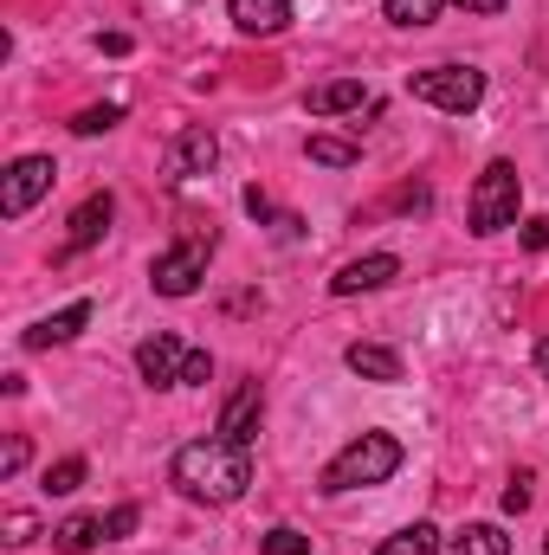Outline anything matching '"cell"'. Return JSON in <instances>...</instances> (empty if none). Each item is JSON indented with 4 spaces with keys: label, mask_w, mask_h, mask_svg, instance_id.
Returning <instances> with one entry per match:
<instances>
[{
    "label": "cell",
    "mask_w": 549,
    "mask_h": 555,
    "mask_svg": "<svg viewBox=\"0 0 549 555\" xmlns=\"http://www.w3.org/2000/svg\"><path fill=\"white\" fill-rule=\"evenodd\" d=\"M168 478H175V491H181L188 504H233V498H246V485H253V452L214 433V439L181 446L175 465H168Z\"/></svg>",
    "instance_id": "1"
},
{
    "label": "cell",
    "mask_w": 549,
    "mask_h": 555,
    "mask_svg": "<svg viewBox=\"0 0 549 555\" xmlns=\"http://www.w3.org/2000/svg\"><path fill=\"white\" fill-rule=\"evenodd\" d=\"M401 472V439L395 433H362V439H349L330 465H323V491L336 498V491H369V485H388Z\"/></svg>",
    "instance_id": "2"
},
{
    "label": "cell",
    "mask_w": 549,
    "mask_h": 555,
    "mask_svg": "<svg viewBox=\"0 0 549 555\" xmlns=\"http://www.w3.org/2000/svg\"><path fill=\"white\" fill-rule=\"evenodd\" d=\"M518 207H524V175H518V162H485V175H478V188H472V201H465L472 233L491 240V233L518 227Z\"/></svg>",
    "instance_id": "3"
},
{
    "label": "cell",
    "mask_w": 549,
    "mask_h": 555,
    "mask_svg": "<svg viewBox=\"0 0 549 555\" xmlns=\"http://www.w3.org/2000/svg\"><path fill=\"white\" fill-rule=\"evenodd\" d=\"M408 91L420 98V104H433V111L465 117V111L485 104V72H472V65H426V72L408 78Z\"/></svg>",
    "instance_id": "4"
},
{
    "label": "cell",
    "mask_w": 549,
    "mask_h": 555,
    "mask_svg": "<svg viewBox=\"0 0 549 555\" xmlns=\"http://www.w3.org/2000/svg\"><path fill=\"white\" fill-rule=\"evenodd\" d=\"M207 259H214V233H188V240H175V246L149 266V284H155L162 297H194L201 278H207Z\"/></svg>",
    "instance_id": "5"
},
{
    "label": "cell",
    "mask_w": 549,
    "mask_h": 555,
    "mask_svg": "<svg viewBox=\"0 0 549 555\" xmlns=\"http://www.w3.org/2000/svg\"><path fill=\"white\" fill-rule=\"evenodd\" d=\"M52 181H59L52 155H20V162L7 168V181H0V214H7V220L33 214V201H39V194H52Z\"/></svg>",
    "instance_id": "6"
},
{
    "label": "cell",
    "mask_w": 549,
    "mask_h": 555,
    "mask_svg": "<svg viewBox=\"0 0 549 555\" xmlns=\"http://www.w3.org/2000/svg\"><path fill=\"white\" fill-rule=\"evenodd\" d=\"M220 162V137L207 130V124H188L175 149H168V181H194V175H207Z\"/></svg>",
    "instance_id": "7"
},
{
    "label": "cell",
    "mask_w": 549,
    "mask_h": 555,
    "mask_svg": "<svg viewBox=\"0 0 549 555\" xmlns=\"http://www.w3.org/2000/svg\"><path fill=\"white\" fill-rule=\"evenodd\" d=\"M181 369H188V349L175 336H142L137 343V375L149 388H181Z\"/></svg>",
    "instance_id": "8"
},
{
    "label": "cell",
    "mask_w": 549,
    "mask_h": 555,
    "mask_svg": "<svg viewBox=\"0 0 549 555\" xmlns=\"http://www.w3.org/2000/svg\"><path fill=\"white\" fill-rule=\"evenodd\" d=\"M259 414H266V388L259 382H240L233 395H227V408H220V439H233V446H253V433H259Z\"/></svg>",
    "instance_id": "9"
},
{
    "label": "cell",
    "mask_w": 549,
    "mask_h": 555,
    "mask_svg": "<svg viewBox=\"0 0 549 555\" xmlns=\"http://www.w3.org/2000/svg\"><path fill=\"white\" fill-rule=\"evenodd\" d=\"M401 278V259L395 253H369V259H349L343 272L330 278V291L336 297H362V291H382V284H395Z\"/></svg>",
    "instance_id": "10"
},
{
    "label": "cell",
    "mask_w": 549,
    "mask_h": 555,
    "mask_svg": "<svg viewBox=\"0 0 549 555\" xmlns=\"http://www.w3.org/2000/svg\"><path fill=\"white\" fill-rule=\"evenodd\" d=\"M227 20L246 39H278L291 26V0H227Z\"/></svg>",
    "instance_id": "11"
},
{
    "label": "cell",
    "mask_w": 549,
    "mask_h": 555,
    "mask_svg": "<svg viewBox=\"0 0 549 555\" xmlns=\"http://www.w3.org/2000/svg\"><path fill=\"white\" fill-rule=\"evenodd\" d=\"M304 111L310 117H349V111H369V91H362V78H330L304 98Z\"/></svg>",
    "instance_id": "12"
},
{
    "label": "cell",
    "mask_w": 549,
    "mask_h": 555,
    "mask_svg": "<svg viewBox=\"0 0 549 555\" xmlns=\"http://www.w3.org/2000/svg\"><path fill=\"white\" fill-rule=\"evenodd\" d=\"M111 214H117V201L111 194H91V201H78V214H72V240H65V253H91L104 233H111Z\"/></svg>",
    "instance_id": "13"
},
{
    "label": "cell",
    "mask_w": 549,
    "mask_h": 555,
    "mask_svg": "<svg viewBox=\"0 0 549 555\" xmlns=\"http://www.w3.org/2000/svg\"><path fill=\"white\" fill-rule=\"evenodd\" d=\"M343 362H349V375H362V382H401V375H408L388 343H349Z\"/></svg>",
    "instance_id": "14"
},
{
    "label": "cell",
    "mask_w": 549,
    "mask_h": 555,
    "mask_svg": "<svg viewBox=\"0 0 549 555\" xmlns=\"http://www.w3.org/2000/svg\"><path fill=\"white\" fill-rule=\"evenodd\" d=\"M85 323H91V304L78 297V304H65L59 317H46V323H33V330H26V349H52V343H72V336H78Z\"/></svg>",
    "instance_id": "15"
},
{
    "label": "cell",
    "mask_w": 549,
    "mask_h": 555,
    "mask_svg": "<svg viewBox=\"0 0 549 555\" xmlns=\"http://www.w3.org/2000/svg\"><path fill=\"white\" fill-rule=\"evenodd\" d=\"M98 543H104V517H65L52 530V550L59 555H91Z\"/></svg>",
    "instance_id": "16"
},
{
    "label": "cell",
    "mask_w": 549,
    "mask_h": 555,
    "mask_svg": "<svg viewBox=\"0 0 549 555\" xmlns=\"http://www.w3.org/2000/svg\"><path fill=\"white\" fill-rule=\"evenodd\" d=\"M452 555H511V537H505L498 524H465V530L452 537Z\"/></svg>",
    "instance_id": "17"
},
{
    "label": "cell",
    "mask_w": 549,
    "mask_h": 555,
    "mask_svg": "<svg viewBox=\"0 0 549 555\" xmlns=\"http://www.w3.org/2000/svg\"><path fill=\"white\" fill-rule=\"evenodd\" d=\"M375 555H439V530L433 524H408V530H395Z\"/></svg>",
    "instance_id": "18"
},
{
    "label": "cell",
    "mask_w": 549,
    "mask_h": 555,
    "mask_svg": "<svg viewBox=\"0 0 549 555\" xmlns=\"http://www.w3.org/2000/svg\"><path fill=\"white\" fill-rule=\"evenodd\" d=\"M304 149H310V162H323V168H356V162H362V149L343 142V137H310Z\"/></svg>",
    "instance_id": "19"
},
{
    "label": "cell",
    "mask_w": 549,
    "mask_h": 555,
    "mask_svg": "<svg viewBox=\"0 0 549 555\" xmlns=\"http://www.w3.org/2000/svg\"><path fill=\"white\" fill-rule=\"evenodd\" d=\"M439 7H446V0H382V13H388L395 26H433Z\"/></svg>",
    "instance_id": "20"
},
{
    "label": "cell",
    "mask_w": 549,
    "mask_h": 555,
    "mask_svg": "<svg viewBox=\"0 0 549 555\" xmlns=\"http://www.w3.org/2000/svg\"><path fill=\"white\" fill-rule=\"evenodd\" d=\"M124 124V104H91V111H78L72 117V130L78 137H104V130H117Z\"/></svg>",
    "instance_id": "21"
},
{
    "label": "cell",
    "mask_w": 549,
    "mask_h": 555,
    "mask_svg": "<svg viewBox=\"0 0 549 555\" xmlns=\"http://www.w3.org/2000/svg\"><path fill=\"white\" fill-rule=\"evenodd\" d=\"M85 485V459H59V465H46V491L52 498H72Z\"/></svg>",
    "instance_id": "22"
},
{
    "label": "cell",
    "mask_w": 549,
    "mask_h": 555,
    "mask_svg": "<svg viewBox=\"0 0 549 555\" xmlns=\"http://www.w3.org/2000/svg\"><path fill=\"white\" fill-rule=\"evenodd\" d=\"M259 550H266V555H310V537H304V530H291V524H278V530L259 537Z\"/></svg>",
    "instance_id": "23"
},
{
    "label": "cell",
    "mask_w": 549,
    "mask_h": 555,
    "mask_svg": "<svg viewBox=\"0 0 549 555\" xmlns=\"http://www.w3.org/2000/svg\"><path fill=\"white\" fill-rule=\"evenodd\" d=\"M33 537H39V517H33V511H7V537H0V543H7V550H26Z\"/></svg>",
    "instance_id": "24"
},
{
    "label": "cell",
    "mask_w": 549,
    "mask_h": 555,
    "mask_svg": "<svg viewBox=\"0 0 549 555\" xmlns=\"http://www.w3.org/2000/svg\"><path fill=\"white\" fill-rule=\"evenodd\" d=\"M137 504H117V511H111V517H104V543H117V537H130V530H137Z\"/></svg>",
    "instance_id": "25"
},
{
    "label": "cell",
    "mask_w": 549,
    "mask_h": 555,
    "mask_svg": "<svg viewBox=\"0 0 549 555\" xmlns=\"http://www.w3.org/2000/svg\"><path fill=\"white\" fill-rule=\"evenodd\" d=\"M207 375H214V356H207V349H188V369H181V388H201Z\"/></svg>",
    "instance_id": "26"
},
{
    "label": "cell",
    "mask_w": 549,
    "mask_h": 555,
    "mask_svg": "<svg viewBox=\"0 0 549 555\" xmlns=\"http://www.w3.org/2000/svg\"><path fill=\"white\" fill-rule=\"evenodd\" d=\"M20 472H26V433H13L0 452V478H20Z\"/></svg>",
    "instance_id": "27"
},
{
    "label": "cell",
    "mask_w": 549,
    "mask_h": 555,
    "mask_svg": "<svg viewBox=\"0 0 549 555\" xmlns=\"http://www.w3.org/2000/svg\"><path fill=\"white\" fill-rule=\"evenodd\" d=\"M505 511H511V517H518V511H531V478H524V472L505 485Z\"/></svg>",
    "instance_id": "28"
},
{
    "label": "cell",
    "mask_w": 549,
    "mask_h": 555,
    "mask_svg": "<svg viewBox=\"0 0 549 555\" xmlns=\"http://www.w3.org/2000/svg\"><path fill=\"white\" fill-rule=\"evenodd\" d=\"M524 246H531V253H549V214L524 220Z\"/></svg>",
    "instance_id": "29"
},
{
    "label": "cell",
    "mask_w": 549,
    "mask_h": 555,
    "mask_svg": "<svg viewBox=\"0 0 549 555\" xmlns=\"http://www.w3.org/2000/svg\"><path fill=\"white\" fill-rule=\"evenodd\" d=\"M246 214H253V220H272V201H266L259 188H246Z\"/></svg>",
    "instance_id": "30"
},
{
    "label": "cell",
    "mask_w": 549,
    "mask_h": 555,
    "mask_svg": "<svg viewBox=\"0 0 549 555\" xmlns=\"http://www.w3.org/2000/svg\"><path fill=\"white\" fill-rule=\"evenodd\" d=\"M459 7H465V13H505L511 0H459Z\"/></svg>",
    "instance_id": "31"
},
{
    "label": "cell",
    "mask_w": 549,
    "mask_h": 555,
    "mask_svg": "<svg viewBox=\"0 0 549 555\" xmlns=\"http://www.w3.org/2000/svg\"><path fill=\"white\" fill-rule=\"evenodd\" d=\"M537 375H544V382H549V336H544V343H537Z\"/></svg>",
    "instance_id": "32"
},
{
    "label": "cell",
    "mask_w": 549,
    "mask_h": 555,
    "mask_svg": "<svg viewBox=\"0 0 549 555\" xmlns=\"http://www.w3.org/2000/svg\"><path fill=\"white\" fill-rule=\"evenodd\" d=\"M544 555H549V537H544Z\"/></svg>",
    "instance_id": "33"
}]
</instances>
